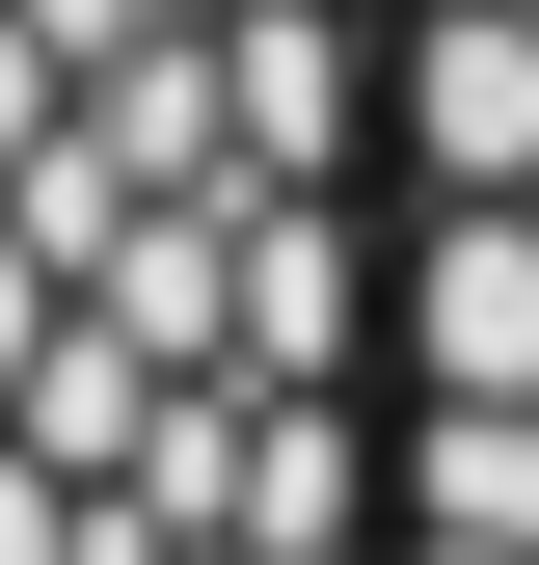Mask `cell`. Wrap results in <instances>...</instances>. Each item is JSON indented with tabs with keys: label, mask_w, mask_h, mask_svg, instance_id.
<instances>
[{
	"label": "cell",
	"mask_w": 539,
	"mask_h": 565,
	"mask_svg": "<svg viewBox=\"0 0 539 565\" xmlns=\"http://www.w3.org/2000/svg\"><path fill=\"white\" fill-rule=\"evenodd\" d=\"M378 0H0V565H404Z\"/></svg>",
	"instance_id": "cell-1"
},
{
	"label": "cell",
	"mask_w": 539,
	"mask_h": 565,
	"mask_svg": "<svg viewBox=\"0 0 539 565\" xmlns=\"http://www.w3.org/2000/svg\"><path fill=\"white\" fill-rule=\"evenodd\" d=\"M404 565H539V0H378Z\"/></svg>",
	"instance_id": "cell-2"
}]
</instances>
